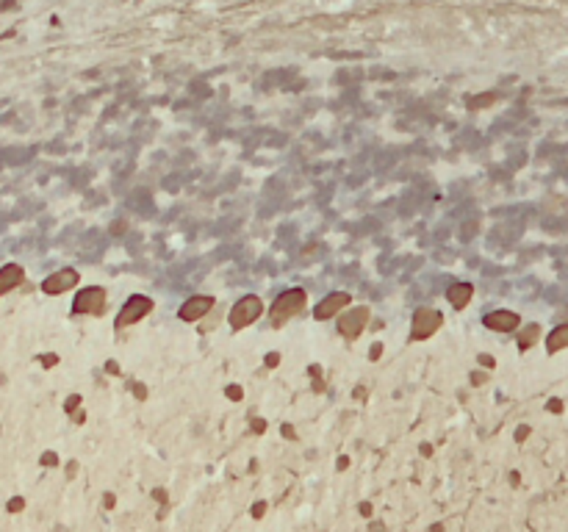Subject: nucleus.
<instances>
[{
  "label": "nucleus",
  "mask_w": 568,
  "mask_h": 532,
  "mask_svg": "<svg viewBox=\"0 0 568 532\" xmlns=\"http://www.w3.org/2000/svg\"><path fill=\"white\" fill-rule=\"evenodd\" d=\"M73 308H75V313H92V316H100V313L106 311V291L97 289V286L84 289V291L75 297Z\"/></svg>",
  "instance_id": "4"
},
{
  "label": "nucleus",
  "mask_w": 568,
  "mask_h": 532,
  "mask_svg": "<svg viewBox=\"0 0 568 532\" xmlns=\"http://www.w3.org/2000/svg\"><path fill=\"white\" fill-rule=\"evenodd\" d=\"M380 352H383V347H380V344H375V347H372V358L377 361V358H380Z\"/></svg>",
  "instance_id": "21"
},
{
  "label": "nucleus",
  "mask_w": 568,
  "mask_h": 532,
  "mask_svg": "<svg viewBox=\"0 0 568 532\" xmlns=\"http://www.w3.org/2000/svg\"><path fill=\"white\" fill-rule=\"evenodd\" d=\"M42 460H45V463H47V466H53V463H56V455H53V452H47V455H45V457H42Z\"/></svg>",
  "instance_id": "22"
},
{
  "label": "nucleus",
  "mask_w": 568,
  "mask_h": 532,
  "mask_svg": "<svg viewBox=\"0 0 568 532\" xmlns=\"http://www.w3.org/2000/svg\"><path fill=\"white\" fill-rule=\"evenodd\" d=\"M228 396L230 399H241V388L239 385H228Z\"/></svg>",
  "instance_id": "15"
},
{
  "label": "nucleus",
  "mask_w": 568,
  "mask_h": 532,
  "mask_svg": "<svg viewBox=\"0 0 568 532\" xmlns=\"http://www.w3.org/2000/svg\"><path fill=\"white\" fill-rule=\"evenodd\" d=\"M471 294H474V289H471L469 283H458V286L449 289V302H452L455 308H466L469 300H471Z\"/></svg>",
  "instance_id": "13"
},
{
  "label": "nucleus",
  "mask_w": 568,
  "mask_h": 532,
  "mask_svg": "<svg viewBox=\"0 0 568 532\" xmlns=\"http://www.w3.org/2000/svg\"><path fill=\"white\" fill-rule=\"evenodd\" d=\"M9 510H12V513L23 510V499H12V502H9Z\"/></svg>",
  "instance_id": "16"
},
{
  "label": "nucleus",
  "mask_w": 568,
  "mask_h": 532,
  "mask_svg": "<svg viewBox=\"0 0 568 532\" xmlns=\"http://www.w3.org/2000/svg\"><path fill=\"white\" fill-rule=\"evenodd\" d=\"M568 347V324H560L549 332V339H546V350L549 352H557V350H565Z\"/></svg>",
  "instance_id": "12"
},
{
  "label": "nucleus",
  "mask_w": 568,
  "mask_h": 532,
  "mask_svg": "<svg viewBox=\"0 0 568 532\" xmlns=\"http://www.w3.org/2000/svg\"><path fill=\"white\" fill-rule=\"evenodd\" d=\"M23 278H25L23 266H17V263H6L3 269H0V297L9 294L12 289H17V286L23 283Z\"/></svg>",
  "instance_id": "10"
},
{
  "label": "nucleus",
  "mask_w": 568,
  "mask_h": 532,
  "mask_svg": "<svg viewBox=\"0 0 568 532\" xmlns=\"http://www.w3.org/2000/svg\"><path fill=\"white\" fill-rule=\"evenodd\" d=\"M277 363H280V358H277V355H274V352H272V355H269V358H266V366H277Z\"/></svg>",
  "instance_id": "20"
},
{
  "label": "nucleus",
  "mask_w": 568,
  "mask_h": 532,
  "mask_svg": "<svg viewBox=\"0 0 568 532\" xmlns=\"http://www.w3.org/2000/svg\"><path fill=\"white\" fill-rule=\"evenodd\" d=\"M369 322V311L366 308H355V311H346L338 322V330L344 332L346 339H355V336H361V330L366 327Z\"/></svg>",
  "instance_id": "6"
},
{
  "label": "nucleus",
  "mask_w": 568,
  "mask_h": 532,
  "mask_svg": "<svg viewBox=\"0 0 568 532\" xmlns=\"http://www.w3.org/2000/svg\"><path fill=\"white\" fill-rule=\"evenodd\" d=\"M346 305H349V294L338 291V294H330L327 300H322V302L316 305L313 316H316V319H327V316H333L335 311H341V308H346Z\"/></svg>",
  "instance_id": "11"
},
{
  "label": "nucleus",
  "mask_w": 568,
  "mask_h": 532,
  "mask_svg": "<svg viewBox=\"0 0 568 532\" xmlns=\"http://www.w3.org/2000/svg\"><path fill=\"white\" fill-rule=\"evenodd\" d=\"M441 322H444V316L438 311H433V308L416 311V316H413V339H430L433 332L441 327Z\"/></svg>",
  "instance_id": "5"
},
{
  "label": "nucleus",
  "mask_w": 568,
  "mask_h": 532,
  "mask_svg": "<svg viewBox=\"0 0 568 532\" xmlns=\"http://www.w3.org/2000/svg\"><path fill=\"white\" fill-rule=\"evenodd\" d=\"M150 311H153V300H150V297L133 294V297L125 302L122 313L117 316V327H125V324H133V322H139V319H145Z\"/></svg>",
  "instance_id": "2"
},
{
  "label": "nucleus",
  "mask_w": 568,
  "mask_h": 532,
  "mask_svg": "<svg viewBox=\"0 0 568 532\" xmlns=\"http://www.w3.org/2000/svg\"><path fill=\"white\" fill-rule=\"evenodd\" d=\"M78 286V272L75 269H61L56 275H50L45 283H42V291L45 294H64L69 289H75Z\"/></svg>",
  "instance_id": "7"
},
{
  "label": "nucleus",
  "mask_w": 568,
  "mask_h": 532,
  "mask_svg": "<svg viewBox=\"0 0 568 532\" xmlns=\"http://www.w3.org/2000/svg\"><path fill=\"white\" fill-rule=\"evenodd\" d=\"M56 361H58L56 355H45V358H42V363H45V366H56Z\"/></svg>",
  "instance_id": "18"
},
{
  "label": "nucleus",
  "mask_w": 568,
  "mask_h": 532,
  "mask_svg": "<svg viewBox=\"0 0 568 532\" xmlns=\"http://www.w3.org/2000/svg\"><path fill=\"white\" fill-rule=\"evenodd\" d=\"M211 308H214V300H211V297H194V300L183 302V308H180V319H183V322H197V319H202Z\"/></svg>",
  "instance_id": "9"
},
{
  "label": "nucleus",
  "mask_w": 568,
  "mask_h": 532,
  "mask_svg": "<svg viewBox=\"0 0 568 532\" xmlns=\"http://www.w3.org/2000/svg\"><path fill=\"white\" fill-rule=\"evenodd\" d=\"M538 332H541V330H538V324H530V327H527V332H524V336L519 339V344H521V350H527V347H532V341L538 339Z\"/></svg>",
  "instance_id": "14"
},
{
  "label": "nucleus",
  "mask_w": 568,
  "mask_h": 532,
  "mask_svg": "<svg viewBox=\"0 0 568 532\" xmlns=\"http://www.w3.org/2000/svg\"><path fill=\"white\" fill-rule=\"evenodd\" d=\"M471 383H474V385H480V383H485V374H482V372H477V374H471Z\"/></svg>",
  "instance_id": "19"
},
{
  "label": "nucleus",
  "mask_w": 568,
  "mask_h": 532,
  "mask_svg": "<svg viewBox=\"0 0 568 532\" xmlns=\"http://www.w3.org/2000/svg\"><path fill=\"white\" fill-rule=\"evenodd\" d=\"M261 311H263V302L258 300V297H244V300H239L236 305H233V311H230V324L239 330V327H247L250 322H255L258 316H261Z\"/></svg>",
  "instance_id": "3"
},
{
  "label": "nucleus",
  "mask_w": 568,
  "mask_h": 532,
  "mask_svg": "<svg viewBox=\"0 0 568 532\" xmlns=\"http://www.w3.org/2000/svg\"><path fill=\"white\" fill-rule=\"evenodd\" d=\"M482 324L490 327V330H496V332H510V330L519 327V316L513 311H493V313H488L482 319Z\"/></svg>",
  "instance_id": "8"
},
{
  "label": "nucleus",
  "mask_w": 568,
  "mask_h": 532,
  "mask_svg": "<svg viewBox=\"0 0 568 532\" xmlns=\"http://www.w3.org/2000/svg\"><path fill=\"white\" fill-rule=\"evenodd\" d=\"M78 399H81V396H75V394H73V396H69V399H67V411H73V408L78 405Z\"/></svg>",
  "instance_id": "17"
},
{
  "label": "nucleus",
  "mask_w": 568,
  "mask_h": 532,
  "mask_svg": "<svg viewBox=\"0 0 568 532\" xmlns=\"http://www.w3.org/2000/svg\"><path fill=\"white\" fill-rule=\"evenodd\" d=\"M305 302H308V297H305L303 289L283 291V294L274 300V305H272V324L280 327L283 322H289L292 316H297L300 311H305Z\"/></svg>",
  "instance_id": "1"
}]
</instances>
